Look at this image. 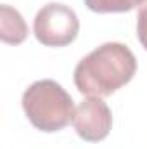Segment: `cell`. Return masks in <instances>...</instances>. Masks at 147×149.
<instances>
[{
    "instance_id": "cell-1",
    "label": "cell",
    "mask_w": 147,
    "mask_h": 149,
    "mask_svg": "<svg viewBox=\"0 0 147 149\" xmlns=\"http://www.w3.org/2000/svg\"><path fill=\"white\" fill-rule=\"evenodd\" d=\"M137 71L133 52L118 42L94 49L74 68V85L88 97H106L126 85Z\"/></svg>"
},
{
    "instance_id": "cell-2",
    "label": "cell",
    "mask_w": 147,
    "mask_h": 149,
    "mask_svg": "<svg viewBox=\"0 0 147 149\" xmlns=\"http://www.w3.org/2000/svg\"><path fill=\"white\" fill-rule=\"evenodd\" d=\"M21 104L30 123L45 134L62 130L74 113L71 95L54 80H38L31 83L24 90Z\"/></svg>"
},
{
    "instance_id": "cell-3",
    "label": "cell",
    "mask_w": 147,
    "mask_h": 149,
    "mask_svg": "<svg viewBox=\"0 0 147 149\" xmlns=\"http://www.w3.org/2000/svg\"><path fill=\"white\" fill-rule=\"evenodd\" d=\"M80 31L78 16L69 5L50 2L35 16L33 33L45 47H66L73 43Z\"/></svg>"
},
{
    "instance_id": "cell-4",
    "label": "cell",
    "mask_w": 147,
    "mask_h": 149,
    "mask_svg": "<svg viewBox=\"0 0 147 149\" xmlns=\"http://www.w3.org/2000/svg\"><path fill=\"white\" fill-rule=\"evenodd\" d=\"M71 123L80 139L87 142H101L111 132L112 113L102 97H87L74 108Z\"/></svg>"
},
{
    "instance_id": "cell-5",
    "label": "cell",
    "mask_w": 147,
    "mask_h": 149,
    "mask_svg": "<svg viewBox=\"0 0 147 149\" xmlns=\"http://www.w3.org/2000/svg\"><path fill=\"white\" fill-rule=\"evenodd\" d=\"M28 37V24L21 12L10 5L0 7V38L3 43L19 45Z\"/></svg>"
},
{
    "instance_id": "cell-6",
    "label": "cell",
    "mask_w": 147,
    "mask_h": 149,
    "mask_svg": "<svg viewBox=\"0 0 147 149\" xmlns=\"http://www.w3.org/2000/svg\"><path fill=\"white\" fill-rule=\"evenodd\" d=\"M144 0H85V5L97 14L109 12H128L140 5Z\"/></svg>"
},
{
    "instance_id": "cell-7",
    "label": "cell",
    "mask_w": 147,
    "mask_h": 149,
    "mask_svg": "<svg viewBox=\"0 0 147 149\" xmlns=\"http://www.w3.org/2000/svg\"><path fill=\"white\" fill-rule=\"evenodd\" d=\"M137 38L140 45L147 50V0L142 2L137 14Z\"/></svg>"
}]
</instances>
